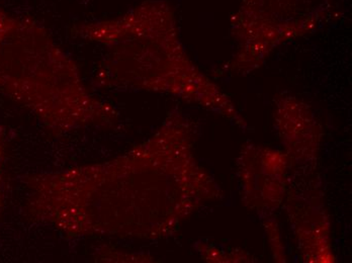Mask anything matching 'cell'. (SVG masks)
<instances>
[{"label":"cell","mask_w":352,"mask_h":263,"mask_svg":"<svg viewBox=\"0 0 352 263\" xmlns=\"http://www.w3.org/2000/svg\"><path fill=\"white\" fill-rule=\"evenodd\" d=\"M0 87L54 129L106 123L111 106L88 91L76 63L42 25L0 4Z\"/></svg>","instance_id":"1"},{"label":"cell","mask_w":352,"mask_h":263,"mask_svg":"<svg viewBox=\"0 0 352 263\" xmlns=\"http://www.w3.org/2000/svg\"><path fill=\"white\" fill-rule=\"evenodd\" d=\"M72 34L104 48L98 87L135 85L175 93L188 89L175 10L165 0H147L116 18L78 23Z\"/></svg>","instance_id":"2"}]
</instances>
